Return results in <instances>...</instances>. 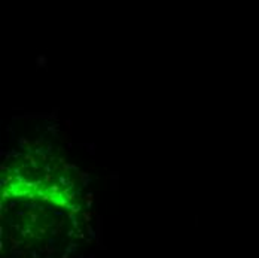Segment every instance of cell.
<instances>
[{
    "label": "cell",
    "instance_id": "4",
    "mask_svg": "<svg viewBox=\"0 0 259 258\" xmlns=\"http://www.w3.org/2000/svg\"><path fill=\"white\" fill-rule=\"evenodd\" d=\"M85 200H86V208H91L93 200H94V194H93V192H86V194H85Z\"/></svg>",
    "mask_w": 259,
    "mask_h": 258
},
{
    "label": "cell",
    "instance_id": "8",
    "mask_svg": "<svg viewBox=\"0 0 259 258\" xmlns=\"http://www.w3.org/2000/svg\"><path fill=\"white\" fill-rule=\"evenodd\" d=\"M86 148H88V152H89V154H94V148H95V145H86Z\"/></svg>",
    "mask_w": 259,
    "mask_h": 258
},
{
    "label": "cell",
    "instance_id": "2",
    "mask_svg": "<svg viewBox=\"0 0 259 258\" xmlns=\"http://www.w3.org/2000/svg\"><path fill=\"white\" fill-rule=\"evenodd\" d=\"M36 63H37V67H46V64H48V60H46V57L45 55H39L37 58H36Z\"/></svg>",
    "mask_w": 259,
    "mask_h": 258
},
{
    "label": "cell",
    "instance_id": "1",
    "mask_svg": "<svg viewBox=\"0 0 259 258\" xmlns=\"http://www.w3.org/2000/svg\"><path fill=\"white\" fill-rule=\"evenodd\" d=\"M77 178H79V182L82 184V187H88L89 180H91L88 172H81V170H79V172H77Z\"/></svg>",
    "mask_w": 259,
    "mask_h": 258
},
{
    "label": "cell",
    "instance_id": "3",
    "mask_svg": "<svg viewBox=\"0 0 259 258\" xmlns=\"http://www.w3.org/2000/svg\"><path fill=\"white\" fill-rule=\"evenodd\" d=\"M49 192H51V194H54V196H58L60 194V185L58 184H51Z\"/></svg>",
    "mask_w": 259,
    "mask_h": 258
},
{
    "label": "cell",
    "instance_id": "7",
    "mask_svg": "<svg viewBox=\"0 0 259 258\" xmlns=\"http://www.w3.org/2000/svg\"><path fill=\"white\" fill-rule=\"evenodd\" d=\"M84 218H85V221H86V222H89V219H91V213H89V212H85V213H84Z\"/></svg>",
    "mask_w": 259,
    "mask_h": 258
},
{
    "label": "cell",
    "instance_id": "6",
    "mask_svg": "<svg viewBox=\"0 0 259 258\" xmlns=\"http://www.w3.org/2000/svg\"><path fill=\"white\" fill-rule=\"evenodd\" d=\"M51 179H52V173H46L45 175V182H51Z\"/></svg>",
    "mask_w": 259,
    "mask_h": 258
},
{
    "label": "cell",
    "instance_id": "5",
    "mask_svg": "<svg viewBox=\"0 0 259 258\" xmlns=\"http://www.w3.org/2000/svg\"><path fill=\"white\" fill-rule=\"evenodd\" d=\"M9 196H10V191H2V201L3 200H6V199H9Z\"/></svg>",
    "mask_w": 259,
    "mask_h": 258
}]
</instances>
